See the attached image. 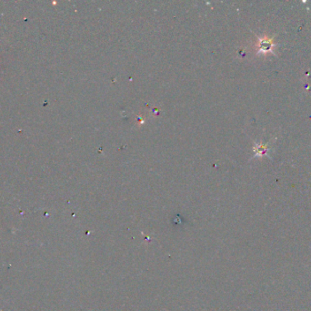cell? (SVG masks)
Segmentation results:
<instances>
[{
    "label": "cell",
    "mask_w": 311,
    "mask_h": 311,
    "mask_svg": "<svg viewBox=\"0 0 311 311\" xmlns=\"http://www.w3.org/2000/svg\"><path fill=\"white\" fill-rule=\"evenodd\" d=\"M274 42L273 39H269L268 37H263L260 38L258 43V48H259V53H268L272 51L274 48Z\"/></svg>",
    "instance_id": "1"
},
{
    "label": "cell",
    "mask_w": 311,
    "mask_h": 311,
    "mask_svg": "<svg viewBox=\"0 0 311 311\" xmlns=\"http://www.w3.org/2000/svg\"><path fill=\"white\" fill-rule=\"evenodd\" d=\"M267 150H268V145H260L259 146H257L256 153L259 154V155H263V154H266V153H267Z\"/></svg>",
    "instance_id": "2"
}]
</instances>
